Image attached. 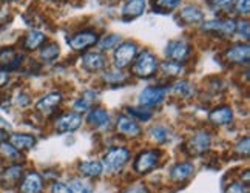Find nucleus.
I'll list each match as a JSON object with an SVG mask.
<instances>
[{
  "mask_svg": "<svg viewBox=\"0 0 250 193\" xmlns=\"http://www.w3.org/2000/svg\"><path fill=\"white\" fill-rule=\"evenodd\" d=\"M158 68H159V62L156 59V56L150 50H144L134 59L133 74L141 77V79H147V77L155 76Z\"/></svg>",
  "mask_w": 250,
  "mask_h": 193,
  "instance_id": "obj_1",
  "label": "nucleus"
},
{
  "mask_svg": "<svg viewBox=\"0 0 250 193\" xmlns=\"http://www.w3.org/2000/svg\"><path fill=\"white\" fill-rule=\"evenodd\" d=\"M130 159V150L125 147H113L107 153L104 154L102 158V167L110 172V173H116L124 169L125 164Z\"/></svg>",
  "mask_w": 250,
  "mask_h": 193,
  "instance_id": "obj_2",
  "label": "nucleus"
},
{
  "mask_svg": "<svg viewBox=\"0 0 250 193\" xmlns=\"http://www.w3.org/2000/svg\"><path fill=\"white\" fill-rule=\"evenodd\" d=\"M138 56V45L134 42H124L121 45H118L116 51H114V66L116 70H124L127 66L131 65V62L136 59Z\"/></svg>",
  "mask_w": 250,
  "mask_h": 193,
  "instance_id": "obj_3",
  "label": "nucleus"
},
{
  "mask_svg": "<svg viewBox=\"0 0 250 193\" xmlns=\"http://www.w3.org/2000/svg\"><path fill=\"white\" fill-rule=\"evenodd\" d=\"M159 158H161V151L159 150H144L141 151L136 159H134V164H133V170L139 173V175H146V173L151 172L158 166L159 162Z\"/></svg>",
  "mask_w": 250,
  "mask_h": 193,
  "instance_id": "obj_4",
  "label": "nucleus"
},
{
  "mask_svg": "<svg viewBox=\"0 0 250 193\" xmlns=\"http://www.w3.org/2000/svg\"><path fill=\"white\" fill-rule=\"evenodd\" d=\"M168 93V86H147L141 91L139 102L141 107L146 108H153L166 99V96Z\"/></svg>",
  "mask_w": 250,
  "mask_h": 193,
  "instance_id": "obj_5",
  "label": "nucleus"
},
{
  "mask_svg": "<svg viewBox=\"0 0 250 193\" xmlns=\"http://www.w3.org/2000/svg\"><path fill=\"white\" fill-rule=\"evenodd\" d=\"M99 41V36L94 30H83L81 33H76L68 39V45L74 51H86L88 48L96 45Z\"/></svg>",
  "mask_w": 250,
  "mask_h": 193,
  "instance_id": "obj_6",
  "label": "nucleus"
},
{
  "mask_svg": "<svg viewBox=\"0 0 250 193\" xmlns=\"http://www.w3.org/2000/svg\"><path fill=\"white\" fill-rule=\"evenodd\" d=\"M166 54L168 57V61L173 62H186L188 59V56L191 54V45L186 41H170L166 48Z\"/></svg>",
  "mask_w": 250,
  "mask_h": 193,
  "instance_id": "obj_7",
  "label": "nucleus"
},
{
  "mask_svg": "<svg viewBox=\"0 0 250 193\" xmlns=\"http://www.w3.org/2000/svg\"><path fill=\"white\" fill-rule=\"evenodd\" d=\"M82 125V114L76 111H66L57 116L54 121V127L59 133H71L76 131Z\"/></svg>",
  "mask_w": 250,
  "mask_h": 193,
  "instance_id": "obj_8",
  "label": "nucleus"
},
{
  "mask_svg": "<svg viewBox=\"0 0 250 193\" xmlns=\"http://www.w3.org/2000/svg\"><path fill=\"white\" fill-rule=\"evenodd\" d=\"M235 26L236 21L233 19H213V21L201 23V30L221 36H232L235 33Z\"/></svg>",
  "mask_w": 250,
  "mask_h": 193,
  "instance_id": "obj_9",
  "label": "nucleus"
},
{
  "mask_svg": "<svg viewBox=\"0 0 250 193\" xmlns=\"http://www.w3.org/2000/svg\"><path fill=\"white\" fill-rule=\"evenodd\" d=\"M249 56H250V46L247 43H235L232 46H229L227 51L224 53L226 61H229L230 64H238V65L247 64Z\"/></svg>",
  "mask_w": 250,
  "mask_h": 193,
  "instance_id": "obj_10",
  "label": "nucleus"
},
{
  "mask_svg": "<svg viewBox=\"0 0 250 193\" xmlns=\"http://www.w3.org/2000/svg\"><path fill=\"white\" fill-rule=\"evenodd\" d=\"M116 129L119 134H124V136H127V138H138L142 134L141 125L134 119H131L130 116H124V114H121L118 118Z\"/></svg>",
  "mask_w": 250,
  "mask_h": 193,
  "instance_id": "obj_11",
  "label": "nucleus"
},
{
  "mask_svg": "<svg viewBox=\"0 0 250 193\" xmlns=\"http://www.w3.org/2000/svg\"><path fill=\"white\" fill-rule=\"evenodd\" d=\"M62 99H63V94L61 91H51V93L45 94L43 98H41L39 101H37L36 108H37V111L48 114V113L54 111L57 107H59V105L62 104Z\"/></svg>",
  "mask_w": 250,
  "mask_h": 193,
  "instance_id": "obj_12",
  "label": "nucleus"
},
{
  "mask_svg": "<svg viewBox=\"0 0 250 193\" xmlns=\"http://www.w3.org/2000/svg\"><path fill=\"white\" fill-rule=\"evenodd\" d=\"M210 144H211V136L210 133L207 131H198L196 134H193V138L190 139V142L187 144L190 153L193 154H204L208 149H210Z\"/></svg>",
  "mask_w": 250,
  "mask_h": 193,
  "instance_id": "obj_13",
  "label": "nucleus"
},
{
  "mask_svg": "<svg viewBox=\"0 0 250 193\" xmlns=\"http://www.w3.org/2000/svg\"><path fill=\"white\" fill-rule=\"evenodd\" d=\"M208 121L213 125H227L233 121V110L229 105H219L208 113Z\"/></svg>",
  "mask_w": 250,
  "mask_h": 193,
  "instance_id": "obj_14",
  "label": "nucleus"
},
{
  "mask_svg": "<svg viewBox=\"0 0 250 193\" xmlns=\"http://www.w3.org/2000/svg\"><path fill=\"white\" fill-rule=\"evenodd\" d=\"M147 6V0H127V3L122 8V19L125 22H130L144 14Z\"/></svg>",
  "mask_w": 250,
  "mask_h": 193,
  "instance_id": "obj_15",
  "label": "nucleus"
},
{
  "mask_svg": "<svg viewBox=\"0 0 250 193\" xmlns=\"http://www.w3.org/2000/svg\"><path fill=\"white\" fill-rule=\"evenodd\" d=\"M105 57L98 51H88L82 56V66L86 71H101L105 68Z\"/></svg>",
  "mask_w": 250,
  "mask_h": 193,
  "instance_id": "obj_16",
  "label": "nucleus"
},
{
  "mask_svg": "<svg viewBox=\"0 0 250 193\" xmlns=\"http://www.w3.org/2000/svg\"><path fill=\"white\" fill-rule=\"evenodd\" d=\"M43 187V179L37 172H30L26 173L25 178L22 179L21 184V192L22 193H41Z\"/></svg>",
  "mask_w": 250,
  "mask_h": 193,
  "instance_id": "obj_17",
  "label": "nucleus"
},
{
  "mask_svg": "<svg viewBox=\"0 0 250 193\" xmlns=\"http://www.w3.org/2000/svg\"><path fill=\"white\" fill-rule=\"evenodd\" d=\"M195 173V166L191 162H178L170 170V179L175 182H182L188 179Z\"/></svg>",
  "mask_w": 250,
  "mask_h": 193,
  "instance_id": "obj_18",
  "label": "nucleus"
},
{
  "mask_svg": "<svg viewBox=\"0 0 250 193\" xmlns=\"http://www.w3.org/2000/svg\"><path fill=\"white\" fill-rule=\"evenodd\" d=\"M179 19H182V22H186L188 25L201 23L204 21V11L196 5H187L181 9Z\"/></svg>",
  "mask_w": 250,
  "mask_h": 193,
  "instance_id": "obj_19",
  "label": "nucleus"
},
{
  "mask_svg": "<svg viewBox=\"0 0 250 193\" xmlns=\"http://www.w3.org/2000/svg\"><path fill=\"white\" fill-rule=\"evenodd\" d=\"M9 144L19 151L30 150L36 146V138L33 134H28V133H13L11 136H9Z\"/></svg>",
  "mask_w": 250,
  "mask_h": 193,
  "instance_id": "obj_20",
  "label": "nucleus"
},
{
  "mask_svg": "<svg viewBox=\"0 0 250 193\" xmlns=\"http://www.w3.org/2000/svg\"><path fill=\"white\" fill-rule=\"evenodd\" d=\"M86 122H88L90 125H93V127H105V125L110 122V113L105 108L96 107V108L88 111Z\"/></svg>",
  "mask_w": 250,
  "mask_h": 193,
  "instance_id": "obj_21",
  "label": "nucleus"
},
{
  "mask_svg": "<svg viewBox=\"0 0 250 193\" xmlns=\"http://www.w3.org/2000/svg\"><path fill=\"white\" fill-rule=\"evenodd\" d=\"M45 41H46V36L42 31L33 30L30 33H26V36L23 37V46L26 50L33 51V50H37V48H41Z\"/></svg>",
  "mask_w": 250,
  "mask_h": 193,
  "instance_id": "obj_22",
  "label": "nucleus"
},
{
  "mask_svg": "<svg viewBox=\"0 0 250 193\" xmlns=\"http://www.w3.org/2000/svg\"><path fill=\"white\" fill-rule=\"evenodd\" d=\"M79 172H81V175L86 178H98L102 175L104 167L98 161H85L79 164Z\"/></svg>",
  "mask_w": 250,
  "mask_h": 193,
  "instance_id": "obj_23",
  "label": "nucleus"
},
{
  "mask_svg": "<svg viewBox=\"0 0 250 193\" xmlns=\"http://www.w3.org/2000/svg\"><path fill=\"white\" fill-rule=\"evenodd\" d=\"M22 173H23L22 166H9L2 172V182L9 186L17 184L19 179L22 176Z\"/></svg>",
  "mask_w": 250,
  "mask_h": 193,
  "instance_id": "obj_24",
  "label": "nucleus"
},
{
  "mask_svg": "<svg viewBox=\"0 0 250 193\" xmlns=\"http://www.w3.org/2000/svg\"><path fill=\"white\" fill-rule=\"evenodd\" d=\"M59 53H61L59 45H57V43H48V45L41 48L39 57H41L42 62L51 64V62H54L57 59V57H59Z\"/></svg>",
  "mask_w": 250,
  "mask_h": 193,
  "instance_id": "obj_25",
  "label": "nucleus"
},
{
  "mask_svg": "<svg viewBox=\"0 0 250 193\" xmlns=\"http://www.w3.org/2000/svg\"><path fill=\"white\" fill-rule=\"evenodd\" d=\"M171 91L178 96H181V98H191L195 93V86L191 85L188 81H178V82L173 84Z\"/></svg>",
  "mask_w": 250,
  "mask_h": 193,
  "instance_id": "obj_26",
  "label": "nucleus"
},
{
  "mask_svg": "<svg viewBox=\"0 0 250 193\" xmlns=\"http://www.w3.org/2000/svg\"><path fill=\"white\" fill-rule=\"evenodd\" d=\"M121 43V36L119 34H105L102 39L98 41V46L101 51H110L113 48H116Z\"/></svg>",
  "mask_w": 250,
  "mask_h": 193,
  "instance_id": "obj_27",
  "label": "nucleus"
},
{
  "mask_svg": "<svg viewBox=\"0 0 250 193\" xmlns=\"http://www.w3.org/2000/svg\"><path fill=\"white\" fill-rule=\"evenodd\" d=\"M150 133L153 139L159 144H166L171 139V131L167 127H164V125H155V127H151Z\"/></svg>",
  "mask_w": 250,
  "mask_h": 193,
  "instance_id": "obj_28",
  "label": "nucleus"
},
{
  "mask_svg": "<svg viewBox=\"0 0 250 193\" xmlns=\"http://www.w3.org/2000/svg\"><path fill=\"white\" fill-rule=\"evenodd\" d=\"M127 113L131 116V119H134V121L138 119V121H142V122H148L151 119V116H153L150 108H146V107H128Z\"/></svg>",
  "mask_w": 250,
  "mask_h": 193,
  "instance_id": "obj_29",
  "label": "nucleus"
},
{
  "mask_svg": "<svg viewBox=\"0 0 250 193\" xmlns=\"http://www.w3.org/2000/svg\"><path fill=\"white\" fill-rule=\"evenodd\" d=\"M182 0H155V11L158 13H171L181 5Z\"/></svg>",
  "mask_w": 250,
  "mask_h": 193,
  "instance_id": "obj_30",
  "label": "nucleus"
},
{
  "mask_svg": "<svg viewBox=\"0 0 250 193\" xmlns=\"http://www.w3.org/2000/svg\"><path fill=\"white\" fill-rule=\"evenodd\" d=\"M182 68H184V65L173 61H166L161 64V70L166 76H179L182 73Z\"/></svg>",
  "mask_w": 250,
  "mask_h": 193,
  "instance_id": "obj_31",
  "label": "nucleus"
},
{
  "mask_svg": "<svg viewBox=\"0 0 250 193\" xmlns=\"http://www.w3.org/2000/svg\"><path fill=\"white\" fill-rule=\"evenodd\" d=\"M0 153H2L5 158H9L13 161H16V159H19L22 156L21 151H19L17 149H14L9 142H5V141L0 142Z\"/></svg>",
  "mask_w": 250,
  "mask_h": 193,
  "instance_id": "obj_32",
  "label": "nucleus"
},
{
  "mask_svg": "<svg viewBox=\"0 0 250 193\" xmlns=\"http://www.w3.org/2000/svg\"><path fill=\"white\" fill-rule=\"evenodd\" d=\"M68 187L71 189L73 193H94L93 187L86 184V182L81 181V179H73Z\"/></svg>",
  "mask_w": 250,
  "mask_h": 193,
  "instance_id": "obj_33",
  "label": "nucleus"
},
{
  "mask_svg": "<svg viewBox=\"0 0 250 193\" xmlns=\"http://www.w3.org/2000/svg\"><path fill=\"white\" fill-rule=\"evenodd\" d=\"M207 3L213 11H219V9H229L233 5V0H208Z\"/></svg>",
  "mask_w": 250,
  "mask_h": 193,
  "instance_id": "obj_34",
  "label": "nucleus"
},
{
  "mask_svg": "<svg viewBox=\"0 0 250 193\" xmlns=\"http://www.w3.org/2000/svg\"><path fill=\"white\" fill-rule=\"evenodd\" d=\"M235 33H238L239 36L244 37L247 41L249 39V21H246V19H239V21H236Z\"/></svg>",
  "mask_w": 250,
  "mask_h": 193,
  "instance_id": "obj_35",
  "label": "nucleus"
},
{
  "mask_svg": "<svg viewBox=\"0 0 250 193\" xmlns=\"http://www.w3.org/2000/svg\"><path fill=\"white\" fill-rule=\"evenodd\" d=\"M104 79L107 82H121L125 79V74L122 73V70H111L104 74Z\"/></svg>",
  "mask_w": 250,
  "mask_h": 193,
  "instance_id": "obj_36",
  "label": "nucleus"
},
{
  "mask_svg": "<svg viewBox=\"0 0 250 193\" xmlns=\"http://www.w3.org/2000/svg\"><path fill=\"white\" fill-rule=\"evenodd\" d=\"M233 5L238 14L247 16L250 11V0H233Z\"/></svg>",
  "mask_w": 250,
  "mask_h": 193,
  "instance_id": "obj_37",
  "label": "nucleus"
},
{
  "mask_svg": "<svg viewBox=\"0 0 250 193\" xmlns=\"http://www.w3.org/2000/svg\"><path fill=\"white\" fill-rule=\"evenodd\" d=\"M73 107H74V111L76 113H83V111H88L90 110V107H91V102H88V101H86L85 98H83V96H82V98H79L78 101H76L74 104H73Z\"/></svg>",
  "mask_w": 250,
  "mask_h": 193,
  "instance_id": "obj_38",
  "label": "nucleus"
},
{
  "mask_svg": "<svg viewBox=\"0 0 250 193\" xmlns=\"http://www.w3.org/2000/svg\"><path fill=\"white\" fill-rule=\"evenodd\" d=\"M224 193H249V189L241 184V182H233V184H230Z\"/></svg>",
  "mask_w": 250,
  "mask_h": 193,
  "instance_id": "obj_39",
  "label": "nucleus"
},
{
  "mask_svg": "<svg viewBox=\"0 0 250 193\" xmlns=\"http://www.w3.org/2000/svg\"><path fill=\"white\" fill-rule=\"evenodd\" d=\"M51 193H73L71 189L63 184V182H59V181H56L53 182V186H51Z\"/></svg>",
  "mask_w": 250,
  "mask_h": 193,
  "instance_id": "obj_40",
  "label": "nucleus"
},
{
  "mask_svg": "<svg viewBox=\"0 0 250 193\" xmlns=\"http://www.w3.org/2000/svg\"><path fill=\"white\" fill-rule=\"evenodd\" d=\"M236 151L239 154H244V156H249V138L241 139L236 144Z\"/></svg>",
  "mask_w": 250,
  "mask_h": 193,
  "instance_id": "obj_41",
  "label": "nucleus"
},
{
  "mask_svg": "<svg viewBox=\"0 0 250 193\" xmlns=\"http://www.w3.org/2000/svg\"><path fill=\"white\" fill-rule=\"evenodd\" d=\"M16 104L19 105V107H26V105L30 104V98H28L25 93H21L16 98Z\"/></svg>",
  "mask_w": 250,
  "mask_h": 193,
  "instance_id": "obj_42",
  "label": "nucleus"
},
{
  "mask_svg": "<svg viewBox=\"0 0 250 193\" xmlns=\"http://www.w3.org/2000/svg\"><path fill=\"white\" fill-rule=\"evenodd\" d=\"M8 81H9V73L0 68V88H2V86H5L8 84Z\"/></svg>",
  "mask_w": 250,
  "mask_h": 193,
  "instance_id": "obj_43",
  "label": "nucleus"
},
{
  "mask_svg": "<svg viewBox=\"0 0 250 193\" xmlns=\"http://www.w3.org/2000/svg\"><path fill=\"white\" fill-rule=\"evenodd\" d=\"M128 192H133V193H147V189L139 184V186H133V187H130Z\"/></svg>",
  "mask_w": 250,
  "mask_h": 193,
  "instance_id": "obj_44",
  "label": "nucleus"
},
{
  "mask_svg": "<svg viewBox=\"0 0 250 193\" xmlns=\"http://www.w3.org/2000/svg\"><path fill=\"white\" fill-rule=\"evenodd\" d=\"M5 139H6V133L2 129H0V142H3Z\"/></svg>",
  "mask_w": 250,
  "mask_h": 193,
  "instance_id": "obj_45",
  "label": "nucleus"
},
{
  "mask_svg": "<svg viewBox=\"0 0 250 193\" xmlns=\"http://www.w3.org/2000/svg\"><path fill=\"white\" fill-rule=\"evenodd\" d=\"M0 2H5L6 3V2H14V0H0Z\"/></svg>",
  "mask_w": 250,
  "mask_h": 193,
  "instance_id": "obj_46",
  "label": "nucleus"
},
{
  "mask_svg": "<svg viewBox=\"0 0 250 193\" xmlns=\"http://www.w3.org/2000/svg\"><path fill=\"white\" fill-rule=\"evenodd\" d=\"M108 2H118V0H108Z\"/></svg>",
  "mask_w": 250,
  "mask_h": 193,
  "instance_id": "obj_47",
  "label": "nucleus"
}]
</instances>
